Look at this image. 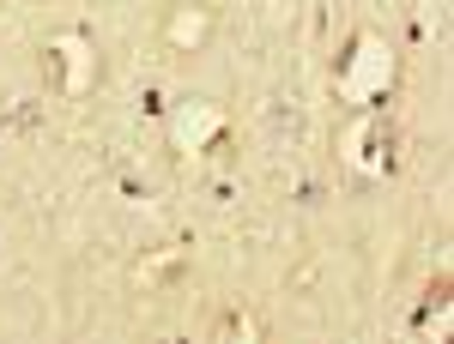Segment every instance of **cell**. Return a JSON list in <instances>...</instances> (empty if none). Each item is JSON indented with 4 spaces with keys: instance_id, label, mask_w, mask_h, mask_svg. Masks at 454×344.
<instances>
[{
    "instance_id": "obj_1",
    "label": "cell",
    "mask_w": 454,
    "mask_h": 344,
    "mask_svg": "<svg viewBox=\"0 0 454 344\" xmlns=\"http://www.w3.org/2000/svg\"><path fill=\"white\" fill-rule=\"evenodd\" d=\"M394 73H400V61H394V49H387V36L364 31L357 42H351L346 67H340V97L357 109H376L394 91Z\"/></svg>"
},
{
    "instance_id": "obj_2",
    "label": "cell",
    "mask_w": 454,
    "mask_h": 344,
    "mask_svg": "<svg viewBox=\"0 0 454 344\" xmlns=\"http://www.w3.org/2000/svg\"><path fill=\"white\" fill-rule=\"evenodd\" d=\"M43 67H49V91L55 97H85L98 85V49H91L85 31H61V36H49Z\"/></svg>"
},
{
    "instance_id": "obj_3",
    "label": "cell",
    "mask_w": 454,
    "mask_h": 344,
    "mask_svg": "<svg viewBox=\"0 0 454 344\" xmlns=\"http://www.w3.org/2000/svg\"><path fill=\"white\" fill-rule=\"evenodd\" d=\"M340 157L357 175H387V164H394V121H387L382 109H364L340 134Z\"/></svg>"
},
{
    "instance_id": "obj_4",
    "label": "cell",
    "mask_w": 454,
    "mask_h": 344,
    "mask_svg": "<svg viewBox=\"0 0 454 344\" xmlns=\"http://www.w3.org/2000/svg\"><path fill=\"white\" fill-rule=\"evenodd\" d=\"M218 134H224V109L218 103H207V97L176 103V115H170L176 151H207V145H218Z\"/></svg>"
},
{
    "instance_id": "obj_5",
    "label": "cell",
    "mask_w": 454,
    "mask_h": 344,
    "mask_svg": "<svg viewBox=\"0 0 454 344\" xmlns=\"http://www.w3.org/2000/svg\"><path fill=\"white\" fill-rule=\"evenodd\" d=\"M164 36H170L176 49H200V42L212 36V12H207V6H182V12L170 19V31H164Z\"/></svg>"
},
{
    "instance_id": "obj_6",
    "label": "cell",
    "mask_w": 454,
    "mask_h": 344,
    "mask_svg": "<svg viewBox=\"0 0 454 344\" xmlns=\"http://www.w3.org/2000/svg\"><path fill=\"white\" fill-rule=\"evenodd\" d=\"M449 320H454V314H449V296H436V309H424L419 333H424V339H442V333H449Z\"/></svg>"
}]
</instances>
